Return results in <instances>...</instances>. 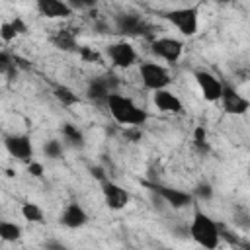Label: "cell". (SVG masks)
<instances>
[{
	"label": "cell",
	"instance_id": "11",
	"mask_svg": "<svg viewBox=\"0 0 250 250\" xmlns=\"http://www.w3.org/2000/svg\"><path fill=\"white\" fill-rule=\"evenodd\" d=\"M221 104H223V109L229 113V115H244L248 109H250V100L242 98L230 84L225 82L223 86V96H221Z\"/></svg>",
	"mask_w": 250,
	"mask_h": 250
},
{
	"label": "cell",
	"instance_id": "6",
	"mask_svg": "<svg viewBox=\"0 0 250 250\" xmlns=\"http://www.w3.org/2000/svg\"><path fill=\"white\" fill-rule=\"evenodd\" d=\"M150 51L164 59L166 62L174 64L180 61L182 57V51H184V43L180 39H174V37H160V39H154L152 45H150Z\"/></svg>",
	"mask_w": 250,
	"mask_h": 250
},
{
	"label": "cell",
	"instance_id": "29",
	"mask_svg": "<svg viewBox=\"0 0 250 250\" xmlns=\"http://www.w3.org/2000/svg\"><path fill=\"white\" fill-rule=\"evenodd\" d=\"M90 174H92L100 184L107 182V174L104 172V168H102V166H92V168H90Z\"/></svg>",
	"mask_w": 250,
	"mask_h": 250
},
{
	"label": "cell",
	"instance_id": "22",
	"mask_svg": "<svg viewBox=\"0 0 250 250\" xmlns=\"http://www.w3.org/2000/svg\"><path fill=\"white\" fill-rule=\"evenodd\" d=\"M193 145L197 146L199 152H209V143H207V131L203 129V125L193 129Z\"/></svg>",
	"mask_w": 250,
	"mask_h": 250
},
{
	"label": "cell",
	"instance_id": "12",
	"mask_svg": "<svg viewBox=\"0 0 250 250\" xmlns=\"http://www.w3.org/2000/svg\"><path fill=\"white\" fill-rule=\"evenodd\" d=\"M107 57L113 62V66L117 68H129L135 64L137 61V53L133 49V45H129L127 41H119L107 47Z\"/></svg>",
	"mask_w": 250,
	"mask_h": 250
},
{
	"label": "cell",
	"instance_id": "8",
	"mask_svg": "<svg viewBox=\"0 0 250 250\" xmlns=\"http://www.w3.org/2000/svg\"><path fill=\"white\" fill-rule=\"evenodd\" d=\"M117 84H119V82L115 80L113 74L96 76V78H92V80L88 82L86 94H88V98L94 100V102H104V104H107V98H109V94L115 92Z\"/></svg>",
	"mask_w": 250,
	"mask_h": 250
},
{
	"label": "cell",
	"instance_id": "27",
	"mask_svg": "<svg viewBox=\"0 0 250 250\" xmlns=\"http://www.w3.org/2000/svg\"><path fill=\"white\" fill-rule=\"evenodd\" d=\"M27 172H29L33 178H41V176H43V164H41V162H33V160H31V162L27 164Z\"/></svg>",
	"mask_w": 250,
	"mask_h": 250
},
{
	"label": "cell",
	"instance_id": "33",
	"mask_svg": "<svg viewBox=\"0 0 250 250\" xmlns=\"http://www.w3.org/2000/svg\"><path fill=\"white\" fill-rule=\"evenodd\" d=\"M238 248H240V250H250V240H240Z\"/></svg>",
	"mask_w": 250,
	"mask_h": 250
},
{
	"label": "cell",
	"instance_id": "7",
	"mask_svg": "<svg viewBox=\"0 0 250 250\" xmlns=\"http://www.w3.org/2000/svg\"><path fill=\"white\" fill-rule=\"evenodd\" d=\"M193 76H195V82H197V86H199V90L207 102H219L221 100L223 86H225L223 80H219L215 74H211L207 70H195Z\"/></svg>",
	"mask_w": 250,
	"mask_h": 250
},
{
	"label": "cell",
	"instance_id": "14",
	"mask_svg": "<svg viewBox=\"0 0 250 250\" xmlns=\"http://www.w3.org/2000/svg\"><path fill=\"white\" fill-rule=\"evenodd\" d=\"M88 223V213L78 203H68L61 215V225L66 229H80Z\"/></svg>",
	"mask_w": 250,
	"mask_h": 250
},
{
	"label": "cell",
	"instance_id": "1",
	"mask_svg": "<svg viewBox=\"0 0 250 250\" xmlns=\"http://www.w3.org/2000/svg\"><path fill=\"white\" fill-rule=\"evenodd\" d=\"M105 105H107L111 117H113L119 125L141 127V125L146 121V117H148V113H146L145 109H141L139 105H135V102H133L131 98L121 96V94H117V92L109 94Z\"/></svg>",
	"mask_w": 250,
	"mask_h": 250
},
{
	"label": "cell",
	"instance_id": "28",
	"mask_svg": "<svg viewBox=\"0 0 250 250\" xmlns=\"http://www.w3.org/2000/svg\"><path fill=\"white\" fill-rule=\"evenodd\" d=\"M12 25H14V29H16L18 35H25V33H27V25H25V21H23L21 18L16 16V18L12 20Z\"/></svg>",
	"mask_w": 250,
	"mask_h": 250
},
{
	"label": "cell",
	"instance_id": "9",
	"mask_svg": "<svg viewBox=\"0 0 250 250\" xmlns=\"http://www.w3.org/2000/svg\"><path fill=\"white\" fill-rule=\"evenodd\" d=\"M115 25H117V31L123 33V35L139 37V35H148L150 33V25L137 14H119V16H115Z\"/></svg>",
	"mask_w": 250,
	"mask_h": 250
},
{
	"label": "cell",
	"instance_id": "2",
	"mask_svg": "<svg viewBox=\"0 0 250 250\" xmlns=\"http://www.w3.org/2000/svg\"><path fill=\"white\" fill-rule=\"evenodd\" d=\"M189 236L205 250H215L221 242L219 225L201 209H195V213H193V219L189 225Z\"/></svg>",
	"mask_w": 250,
	"mask_h": 250
},
{
	"label": "cell",
	"instance_id": "3",
	"mask_svg": "<svg viewBox=\"0 0 250 250\" xmlns=\"http://www.w3.org/2000/svg\"><path fill=\"white\" fill-rule=\"evenodd\" d=\"M197 14L199 8L197 6H188V8H176L164 14V18L182 33V35H195L197 33Z\"/></svg>",
	"mask_w": 250,
	"mask_h": 250
},
{
	"label": "cell",
	"instance_id": "23",
	"mask_svg": "<svg viewBox=\"0 0 250 250\" xmlns=\"http://www.w3.org/2000/svg\"><path fill=\"white\" fill-rule=\"evenodd\" d=\"M78 55H80V59H82L84 62H98V64H102L100 53L94 51V49L88 47V45H80V47H78Z\"/></svg>",
	"mask_w": 250,
	"mask_h": 250
},
{
	"label": "cell",
	"instance_id": "5",
	"mask_svg": "<svg viewBox=\"0 0 250 250\" xmlns=\"http://www.w3.org/2000/svg\"><path fill=\"white\" fill-rule=\"evenodd\" d=\"M143 186L146 189H150L152 193H156L162 201H166L174 209H184L193 203V193H188V191H182L176 188H168V186H160V184H152V182H145V180H143Z\"/></svg>",
	"mask_w": 250,
	"mask_h": 250
},
{
	"label": "cell",
	"instance_id": "31",
	"mask_svg": "<svg viewBox=\"0 0 250 250\" xmlns=\"http://www.w3.org/2000/svg\"><path fill=\"white\" fill-rule=\"evenodd\" d=\"M45 250H68V248L59 240H47L45 242Z\"/></svg>",
	"mask_w": 250,
	"mask_h": 250
},
{
	"label": "cell",
	"instance_id": "20",
	"mask_svg": "<svg viewBox=\"0 0 250 250\" xmlns=\"http://www.w3.org/2000/svg\"><path fill=\"white\" fill-rule=\"evenodd\" d=\"M62 137H64L72 146H78V148L84 146V135H82V131H80L78 127H74L72 123H64V125H62Z\"/></svg>",
	"mask_w": 250,
	"mask_h": 250
},
{
	"label": "cell",
	"instance_id": "24",
	"mask_svg": "<svg viewBox=\"0 0 250 250\" xmlns=\"http://www.w3.org/2000/svg\"><path fill=\"white\" fill-rule=\"evenodd\" d=\"M43 152H45V156H47V158H61V156H62V145H61L59 141L51 139V141H47V143H45Z\"/></svg>",
	"mask_w": 250,
	"mask_h": 250
},
{
	"label": "cell",
	"instance_id": "13",
	"mask_svg": "<svg viewBox=\"0 0 250 250\" xmlns=\"http://www.w3.org/2000/svg\"><path fill=\"white\" fill-rule=\"evenodd\" d=\"M102 193H104L105 205H107L109 209H113V211H121V209H125L127 203H129V193H127L123 188H119L117 184L109 182V180L102 184Z\"/></svg>",
	"mask_w": 250,
	"mask_h": 250
},
{
	"label": "cell",
	"instance_id": "26",
	"mask_svg": "<svg viewBox=\"0 0 250 250\" xmlns=\"http://www.w3.org/2000/svg\"><path fill=\"white\" fill-rule=\"evenodd\" d=\"M211 195H213V188L209 184H199L193 189V197H197V199H211Z\"/></svg>",
	"mask_w": 250,
	"mask_h": 250
},
{
	"label": "cell",
	"instance_id": "32",
	"mask_svg": "<svg viewBox=\"0 0 250 250\" xmlns=\"http://www.w3.org/2000/svg\"><path fill=\"white\" fill-rule=\"evenodd\" d=\"M14 62H16V66H18V68H23V70H27V68L31 66V64H29L25 59H21L20 55H14Z\"/></svg>",
	"mask_w": 250,
	"mask_h": 250
},
{
	"label": "cell",
	"instance_id": "17",
	"mask_svg": "<svg viewBox=\"0 0 250 250\" xmlns=\"http://www.w3.org/2000/svg\"><path fill=\"white\" fill-rule=\"evenodd\" d=\"M53 45L61 51H78V43H76V31L70 29V27H64V29H59L53 37H51Z\"/></svg>",
	"mask_w": 250,
	"mask_h": 250
},
{
	"label": "cell",
	"instance_id": "18",
	"mask_svg": "<svg viewBox=\"0 0 250 250\" xmlns=\"http://www.w3.org/2000/svg\"><path fill=\"white\" fill-rule=\"evenodd\" d=\"M53 96L57 98V102L59 104H62L64 107H70V105H76V104H80V98H78V94H74L68 86H62V84H59V86H55V90H53Z\"/></svg>",
	"mask_w": 250,
	"mask_h": 250
},
{
	"label": "cell",
	"instance_id": "4",
	"mask_svg": "<svg viewBox=\"0 0 250 250\" xmlns=\"http://www.w3.org/2000/svg\"><path fill=\"white\" fill-rule=\"evenodd\" d=\"M141 80H143V86L146 90H152V92H160V90H166V86L172 82L168 70L152 61H145L141 62Z\"/></svg>",
	"mask_w": 250,
	"mask_h": 250
},
{
	"label": "cell",
	"instance_id": "19",
	"mask_svg": "<svg viewBox=\"0 0 250 250\" xmlns=\"http://www.w3.org/2000/svg\"><path fill=\"white\" fill-rule=\"evenodd\" d=\"M21 236V227L10 221H2L0 223V238L4 242H16Z\"/></svg>",
	"mask_w": 250,
	"mask_h": 250
},
{
	"label": "cell",
	"instance_id": "30",
	"mask_svg": "<svg viewBox=\"0 0 250 250\" xmlns=\"http://www.w3.org/2000/svg\"><path fill=\"white\" fill-rule=\"evenodd\" d=\"M125 135L133 141V143H137V141H141V137H143V133H141V129L139 127H129L127 131H125Z\"/></svg>",
	"mask_w": 250,
	"mask_h": 250
},
{
	"label": "cell",
	"instance_id": "16",
	"mask_svg": "<svg viewBox=\"0 0 250 250\" xmlns=\"http://www.w3.org/2000/svg\"><path fill=\"white\" fill-rule=\"evenodd\" d=\"M37 10L45 18H70L72 16V8L66 2H59V0H39Z\"/></svg>",
	"mask_w": 250,
	"mask_h": 250
},
{
	"label": "cell",
	"instance_id": "15",
	"mask_svg": "<svg viewBox=\"0 0 250 250\" xmlns=\"http://www.w3.org/2000/svg\"><path fill=\"white\" fill-rule=\"evenodd\" d=\"M152 102H154V105H156L160 111H164V113H182V111H184L182 102H180L178 96H174L170 90L154 92V94H152Z\"/></svg>",
	"mask_w": 250,
	"mask_h": 250
},
{
	"label": "cell",
	"instance_id": "10",
	"mask_svg": "<svg viewBox=\"0 0 250 250\" xmlns=\"http://www.w3.org/2000/svg\"><path fill=\"white\" fill-rule=\"evenodd\" d=\"M4 146L6 150L21 160V162H31V156H33V145H31V139L27 135H6L4 137Z\"/></svg>",
	"mask_w": 250,
	"mask_h": 250
},
{
	"label": "cell",
	"instance_id": "25",
	"mask_svg": "<svg viewBox=\"0 0 250 250\" xmlns=\"http://www.w3.org/2000/svg\"><path fill=\"white\" fill-rule=\"evenodd\" d=\"M16 35H18V33H16L12 21H2V23H0V37H2L4 43H10Z\"/></svg>",
	"mask_w": 250,
	"mask_h": 250
},
{
	"label": "cell",
	"instance_id": "21",
	"mask_svg": "<svg viewBox=\"0 0 250 250\" xmlns=\"http://www.w3.org/2000/svg\"><path fill=\"white\" fill-rule=\"evenodd\" d=\"M21 215H23V219L29 221V223H37V225H43V223H45L43 211H41V207L35 205V203H29V201L23 203V205H21Z\"/></svg>",
	"mask_w": 250,
	"mask_h": 250
}]
</instances>
